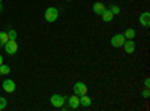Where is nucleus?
I'll list each match as a JSON object with an SVG mask.
<instances>
[{
  "label": "nucleus",
  "mask_w": 150,
  "mask_h": 111,
  "mask_svg": "<svg viewBox=\"0 0 150 111\" xmlns=\"http://www.w3.org/2000/svg\"><path fill=\"white\" fill-rule=\"evenodd\" d=\"M123 48H125V53L132 54L135 51V42H134V39H126L125 44H123Z\"/></svg>",
  "instance_id": "nucleus-9"
},
{
  "label": "nucleus",
  "mask_w": 150,
  "mask_h": 111,
  "mask_svg": "<svg viewBox=\"0 0 150 111\" xmlns=\"http://www.w3.org/2000/svg\"><path fill=\"white\" fill-rule=\"evenodd\" d=\"M50 102H51L53 107L60 108V107H63V105L66 104V96L59 95V93H54V95H51V98H50Z\"/></svg>",
  "instance_id": "nucleus-1"
},
{
  "label": "nucleus",
  "mask_w": 150,
  "mask_h": 111,
  "mask_svg": "<svg viewBox=\"0 0 150 111\" xmlns=\"http://www.w3.org/2000/svg\"><path fill=\"white\" fill-rule=\"evenodd\" d=\"M3 48L6 50V53H8L9 56H14V54H17V51H18V42H17V41H8Z\"/></svg>",
  "instance_id": "nucleus-5"
},
{
  "label": "nucleus",
  "mask_w": 150,
  "mask_h": 111,
  "mask_svg": "<svg viewBox=\"0 0 150 111\" xmlns=\"http://www.w3.org/2000/svg\"><path fill=\"white\" fill-rule=\"evenodd\" d=\"M138 23L146 29L150 27V14L149 12H143V14L140 15V18H138Z\"/></svg>",
  "instance_id": "nucleus-8"
},
{
  "label": "nucleus",
  "mask_w": 150,
  "mask_h": 111,
  "mask_svg": "<svg viewBox=\"0 0 150 111\" xmlns=\"http://www.w3.org/2000/svg\"><path fill=\"white\" fill-rule=\"evenodd\" d=\"M9 72H11V68L8 65H0V75H9Z\"/></svg>",
  "instance_id": "nucleus-14"
},
{
  "label": "nucleus",
  "mask_w": 150,
  "mask_h": 111,
  "mask_svg": "<svg viewBox=\"0 0 150 111\" xmlns=\"http://www.w3.org/2000/svg\"><path fill=\"white\" fill-rule=\"evenodd\" d=\"M6 105H8V101H6V98L0 96V111H2V110H5V108H6Z\"/></svg>",
  "instance_id": "nucleus-17"
},
{
  "label": "nucleus",
  "mask_w": 150,
  "mask_h": 111,
  "mask_svg": "<svg viewBox=\"0 0 150 111\" xmlns=\"http://www.w3.org/2000/svg\"><path fill=\"white\" fill-rule=\"evenodd\" d=\"M123 35H125V38H126V39H134L137 36V32L134 29H126V32H125Z\"/></svg>",
  "instance_id": "nucleus-13"
},
{
  "label": "nucleus",
  "mask_w": 150,
  "mask_h": 111,
  "mask_svg": "<svg viewBox=\"0 0 150 111\" xmlns=\"http://www.w3.org/2000/svg\"><path fill=\"white\" fill-rule=\"evenodd\" d=\"M125 41H126V38H125V35H123V33H117V35L112 36L110 42H111V45L114 47V48H120V47H123Z\"/></svg>",
  "instance_id": "nucleus-4"
},
{
  "label": "nucleus",
  "mask_w": 150,
  "mask_h": 111,
  "mask_svg": "<svg viewBox=\"0 0 150 111\" xmlns=\"http://www.w3.org/2000/svg\"><path fill=\"white\" fill-rule=\"evenodd\" d=\"M110 11L112 12V15H117V14H120V8H119L117 5H111V6H110Z\"/></svg>",
  "instance_id": "nucleus-16"
},
{
  "label": "nucleus",
  "mask_w": 150,
  "mask_h": 111,
  "mask_svg": "<svg viewBox=\"0 0 150 111\" xmlns=\"http://www.w3.org/2000/svg\"><path fill=\"white\" fill-rule=\"evenodd\" d=\"M74 95H77V96H83V95H87V86H86V83H81V81H78V83H75L74 84Z\"/></svg>",
  "instance_id": "nucleus-3"
},
{
  "label": "nucleus",
  "mask_w": 150,
  "mask_h": 111,
  "mask_svg": "<svg viewBox=\"0 0 150 111\" xmlns=\"http://www.w3.org/2000/svg\"><path fill=\"white\" fill-rule=\"evenodd\" d=\"M57 17H59L57 8H54V6L47 8V11H45V21H47V23H54V21L57 20Z\"/></svg>",
  "instance_id": "nucleus-2"
},
{
  "label": "nucleus",
  "mask_w": 150,
  "mask_h": 111,
  "mask_svg": "<svg viewBox=\"0 0 150 111\" xmlns=\"http://www.w3.org/2000/svg\"><path fill=\"white\" fill-rule=\"evenodd\" d=\"M2 87H3V90H5L6 93H14L15 89H17V86H15V81L6 78V80L2 83Z\"/></svg>",
  "instance_id": "nucleus-6"
},
{
  "label": "nucleus",
  "mask_w": 150,
  "mask_h": 111,
  "mask_svg": "<svg viewBox=\"0 0 150 111\" xmlns=\"http://www.w3.org/2000/svg\"><path fill=\"white\" fill-rule=\"evenodd\" d=\"M80 105L81 107H86V108L90 107L92 105V99L87 95H83V96H80Z\"/></svg>",
  "instance_id": "nucleus-12"
},
{
  "label": "nucleus",
  "mask_w": 150,
  "mask_h": 111,
  "mask_svg": "<svg viewBox=\"0 0 150 111\" xmlns=\"http://www.w3.org/2000/svg\"><path fill=\"white\" fill-rule=\"evenodd\" d=\"M0 3H2V0H0Z\"/></svg>",
  "instance_id": "nucleus-23"
},
{
  "label": "nucleus",
  "mask_w": 150,
  "mask_h": 111,
  "mask_svg": "<svg viewBox=\"0 0 150 111\" xmlns=\"http://www.w3.org/2000/svg\"><path fill=\"white\" fill-rule=\"evenodd\" d=\"M141 95H143V98H144V99H149V96H150V90L144 87V90H143V93H141Z\"/></svg>",
  "instance_id": "nucleus-18"
},
{
  "label": "nucleus",
  "mask_w": 150,
  "mask_h": 111,
  "mask_svg": "<svg viewBox=\"0 0 150 111\" xmlns=\"http://www.w3.org/2000/svg\"><path fill=\"white\" fill-rule=\"evenodd\" d=\"M107 8H105V5L104 3H101V2H96L95 5H93V12L96 15H102V12L105 11Z\"/></svg>",
  "instance_id": "nucleus-10"
},
{
  "label": "nucleus",
  "mask_w": 150,
  "mask_h": 111,
  "mask_svg": "<svg viewBox=\"0 0 150 111\" xmlns=\"http://www.w3.org/2000/svg\"><path fill=\"white\" fill-rule=\"evenodd\" d=\"M8 36H9V41H17V30L11 29V30L8 32Z\"/></svg>",
  "instance_id": "nucleus-15"
},
{
  "label": "nucleus",
  "mask_w": 150,
  "mask_h": 111,
  "mask_svg": "<svg viewBox=\"0 0 150 111\" xmlns=\"http://www.w3.org/2000/svg\"><path fill=\"white\" fill-rule=\"evenodd\" d=\"M3 47H5V44H3L2 41H0V48H3Z\"/></svg>",
  "instance_id": "nucleus-21"
},
{
  "label": "nucleus",
  "mask_w": 150,
  "mask_h": 111,
  "mask_svg": "<svg viewBox=\"0 0 150 111\" xmlns=\"http://www.w3.org/2000/svg\"><path fill=\"white\" fill-rule=\"evenodd\" d=\"M102 21L104 23H110V21H112V18H114V15H112V12L110 11V9H105L104 12H102Z\"/></svg>",
  "instance_id": "nucleus-11"
},
{
  "label": "nucleus",
  "mask_w": 150,
  "mask_h": 111,
  "mask_svg": "<svg viewBox=\"0 0 150 111\" xmlns=\"http://www.w3.org/2000/svg\"><path fill=\"white\" fill-rule=\"evenodd\" d=\"M66 102H68V107H69L71 110H77V108L80 107V96L72 95V96L66 98Z\"/></svg>",
  "instance_id": "nucleus-7"
},
{
  "label": "nucleus",
  "mask_w": 150,
  "mask_h": 111,
  "mask_svg": "<svg viewBox=\"0 0 150 111\" xmlns=\"http://www.w3.org/2000/svg\"><path fill=\"white\" fill-rule=\"evenodd\" d=\"M2 63H3V56L0 54V65H2Z\"/></svg>",
  "instance_id": "nucleus-20"
},
{
  "label": "nucleus",
  "mask_w": 150,
  "mask_h": 111,
  "mask_svg": "<svg viewBox=\"0 0 150 111\" xmlns=\"http://www.w3.org/2000/svg\"><path fill=\"white\" fill-rule=\"evenodd\" d=\"M144 87H146V89H150V80H149V78L144 80Z\"/></svg>",
  "instance_id": "nucleus-19"
},
{
  "label": "nucleus",
  "mask_w": 150,
  "mask_h": 111,
  "mask_svg": "<svg viewBox=\"0 0 150 111\" xmlns=\"http://www.w3.org/2000/svg\"><path fill=\"white\" fill-rule=\"evenodd\" d=\"M2 9H3V6H2V3H0V12H2Z\"/></svg>",
  "instance_id": "nucleus-22"
}]
</instances>
